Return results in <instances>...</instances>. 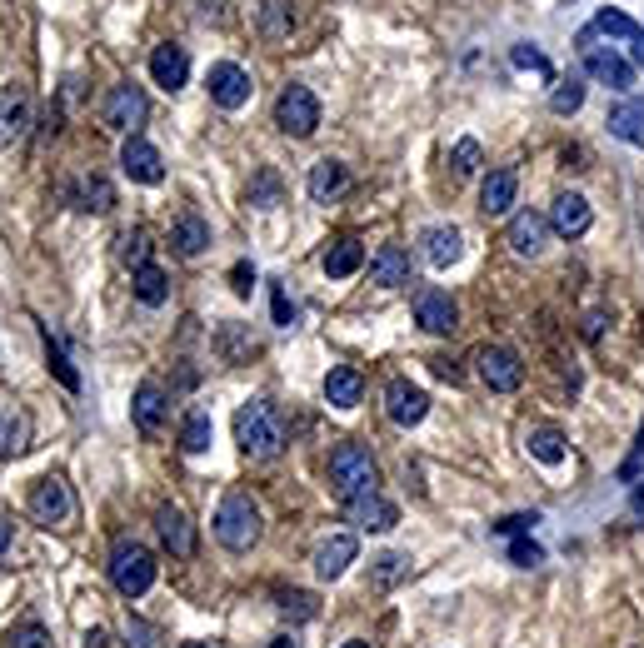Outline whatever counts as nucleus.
<instances>
[{
  "instance_id": "28",
  "label": "nucleus",
  "mask_w": 644,
  "mask_h": 648,
  "mask_svg": "<svg viewBox=\"0 0 644 648\" xmlns=\"http://www.w3.org/2000/svg\"><path fill=\"white\" fill-rule=\"evenodd\" d=\"M360 260H365L360 240H335V245L325 250V275H330V280H345V275L360 270Z\"/></svg>"
},
{
  "instance_id": "42",
  "label": "nucleus",
  "mask_w": 644,
  "mask_h": 648,
  "mask_svg": "<svg viewBox=\"0 0 644 648\" xmlns=\"http://www.w3.org/2000/svg\"><path fill=\"white\" fill-rule=\"evenodd\" d=\"M510 60H515L520 70H540V75H550V60H545L535 45H515V50H510Z\"/></svg>"
},
{
  "instance_id": "18",
  "label": "nucleus",
  "mask_w": 644,
  "mask_h": 648,
  "mask_svg": "<svg viewBox=\"0 0 644 648\" xmlns=\"http://www.w3.org/2000/svg\"><path fill=\"white\" fill-rule=\"evenodd\" d=\"M370 280H375V285H385V290L410 285V255H405L400 245H380V250H375V260H370Z\"/></svg>"
},
{
  "instance_id": "25",
  "label": "nucleus",
  "mask_w": 644,
  "mask_h": 648,
  "mask_svg": "<svg viewBox=\"0 0 644 648\" xmlns=\"http://www.w3.org/2000/svg\"><path fill=\"white\" fill-rule=\"evenodd\" d=\"M610 135H620L625 145H644V100H625L610 110Z\"/></svg>"
},
{
  "instance_id": "24",
  "label": "nucleus",
  "mask_w": 644,
  "mask_h": 648,
  "mask_svg": "<svg viewBox=\"0 0 644 648\" xmlns=\"http://www.w3.org/2000/svg\"><path fill=\"white\" fill-rule=\"evenodd\" d=\"M165 409H170V404H165V389H160L155 379H145V384L135 389V424H140L145 434H155V429L165 424Z\"/></svg>"
},
{
  "instance_id": "32",
  "label": "nucleus",
  "mask_w": 644,
  "mask_h": 648,
  "mask_svg": "<svg viewBox=\"0 0 644 648\" xmlns=\"http://www.w3.org/2000/svg\"><path fill=\"white\" fill-rule=\"evenodd\" d=\"M20 130H25V95H0V145H10V140H20Z\"/></svg>"
},
{
  "instance_id": "46",
  "label": "nucleus",
  "mask_w": 644,
  "mask_h": 648,
  "mask_svg": "<svg viewBox=\"0 0 644 648\" xmlns=\"http://www.w3.org/2000/svg\"><path fill=\"white\" fill-rule=\"evenodd\" d=\"M275 324H285V329L295 324V305L285 300V290H275Z\"/></svg>"
},
{
  "instance_id": "23",
  "label": "nucleus",
  "mask_w": 644,
  "mask_h": 648,
  "mask_svg": "<svg viewBox=\"0 0 644 648\" xmlns=\"http://www.w3.org/2000/svg\"><path fill=\"white\" fill-rule=\"evenodd\" d=\"M360 394H365V379H360L350 364H340V369H330V374H325V399H330L335 409H355V404H360Z\"/></svg>"
},
{
  "instance_id": "15",
  "label": "nucleus",
  "mask_w": 644,
  "mask_h": 648,
  "mask_svg": "<svg viewBox=\"0 0 644 648\" xmlns=\"http://www.w3.org/2000/svg\"><path fill=\"white\" fill-rule=\"evenodd\" d=\"M355 549H360V544H355L350 534H330V539L315 549V574H320V579H340V574L355 564Z\"/></svg>"
},
{
  "instance_id": "6",
  "label": "nucleus",
  "mask_w": 644,
  "mask_h": 648,
  "mask_svg": "<svg viewBox=\"0 0 644 648\" xmlns=\"http://www.w3.org/2000/svg\"><path fill=\"white\" fill-rule=\"evenodd\" d=\"M30 514L40 519V524H65L70 514H75V499H70V484L65 479H40L35 489H30Z\"/></svg>"
},
{
  "instance_id": "7",
  "label": "nucleus",
  "mask_w": 644,
  "mask_h": 648,
  "mask_svg": "<svg viewBox=\"0 0 644 648\" xmlns=\"http://www.w3.org/2000/svg\"><path fill=\"white\" fill-rule=\"evenodd\" d=\"M385 414H390L400 429H410V424H420V419L430 414V394L415 389L410 379H390V389H385Z\"/></svg>"
},
{
  "instance_id": "35",
  "label": "nucleus",
  "mask_w": 644,
  "mask_h": 648,
  "mask_svg": "<svg viewBox=\"0 0 644 648\" xmlns=\"http://www.w3.org/2000/svg\"><path fill=\"white\" fill-rule=\"evenodd\" d=\"M75 200H80V210H95V215H105V210L115 205V190H110L100 175H90V180H80Z\"/></svg>"
},
{
  "instance_id": "38",
  "label": "nucleus",
  "mask_w": 644,
  "mask_h": 648,
  "mask_svg": "<svg viewBox=\"0 0 644 648\" xmlns=\"http://www.w3.org/2000/svg\"><path fill=\"white\" fill-rule=\"evenodd\" d=\"M550 105H555V115H575V110L585 105V85H580V80H565V85L550 95Z\"/></svg>"
},
{
  "instance_id": "51",
  "label": "nucleus",
  "mask_w": 644,
  "mask_h": 648,
  "mask_svg": "<svg viewBox=\"0 0 644 648\" xmlns=\"http://www.w3.org/2000/svg\"><path fill=\"white\" fill-rule=\"evenodd\" d=\"M635 60H640V65H644V30H640V35H635Z\"/></svg>"
},
{
  "instance_id": "48",
  "label": "nucleus",
  "mask_w": 644,
  "mask_h": 648,
  "mask_svg": "<svg viewBox=\"0 0 644 648\" xmlns=\"http://www.w3.org/2000/svg\"><path fill=\"white\" fill-rule=\"evenodd\" d=\"M250 285H255V270H250V265H235V290L250 295Z\"/></svg>"
},
{
  "instance_id": "54",
  "label": "nucleus",
  "mask_w": 644,
  "mask_h": 648,
  "mask_svg": "<svg viewBox=\"0 0 644 648\" xmlns=\"http://www.w3.org/2000/svg\"><path fill=\"white\" fill-rule=\"evenodd\" d=\"M180 648H205V644H180Z\"/></svg>"
},
{
  "instance_id": "39",
  "label": "nucleus",
  "mask_w": 644,
  "mask_h": 648,
  "mask_svg": "<svg viewBox=\"0 0 644 648\" xmlns=\"http://www.w3.org/2000/svg\"><path fill=\"white\" fill-rule=\"evenodd\" d=\"M450 165H455V175H460V180H465V175H475V170H480V145H475V140H460V145H455V155H450Z\"/></svg>"
},
{
  "instance_id": "41",
  "label": "nucleus",
  "mask_w": 644,
  "mask_h": 648,
  "mask_svg": "<svg viewBox=\"0 0 644 648\" xmlns=\"http://www.w3.org/2000/svg\"><path fill=\"white\" fill-rule=\"evenodd\" d=\"M285 619H315V594H280Z\"/></svg>"
},
{
  "instance_id": "27",
  "label": "nucleus",
  "mask_w": 644,
  "mask_h": 648,
  "mask_svg": "<svg viewBox=\"0 0 644 648\" xmlns=\"http://www.w3.org/2000/svg\"><path fill=\"white\" fill-rule=\"evenodd\" d=\"M170 245H175L180 255H200V250L210 245V225H205L200 215H180L175 230H170Z\"/></svg>"
},
{
  "instance_id": "47",
  "label": "nucleus",
  "mask_w": 644,
  "mask_h": 648,
  "mask_svg": "<svg viewBox=\"0 0 644 648\" xmlns=\"http://www.w3.org/2000/svg\"><path fill=\"white\" fill-rule=\"evenodd\" d=\"M400 569H405V559H400V554H385V559H380V579H385V584H390V579H400Z\"/></svg>"
},
{
  "instance_id": "5",
  "label": "nucleus",
  "mask_w": 644,
  "mask_h": 648,
  "mask_svg": "<svg viewBox=\"0 0 644 648\" xmlns=\"http://www.w3.org/2000/svg\"><path fill=\"white\" fill-rule=\"evenodd\" d=\"M275 125H280L285 135H295V140L315 135V125H320V100H315L305 85H290V90L275 100Z\"/></svg>"
},
{
  "instance_id": "49",
  "label": "nucleus",
  "mask_w": 644,
  "mask_h": 648,
  "mask_svg": "<svg viewBox=\"0 0 644 648\" xmlns=\"http://www.w3.org/2000/svg\"><path fill=\"white\" fill-rule=\"evenodd\" d=\"M435 374L450 379V384H460V364H450V359H435Z\"/></svg>"
},
{
  "instance_id": "20",
  "label": "nucleus",
  "mask_w": 644,
  "mask_h": 648,
  "mask_svg": "<svg viewBox=\"0 0 644 648\" xmlns=\"http://www.w3.org/2000/svg\"><path fill=\"white\" fill-rule=\"evenodd\" d=\"M150 75H155V85L180 90V85H185V75H190L185 50H180V45H155V55H150Z\"/></svg>"
},
{
  "instance_id": "10",
  "label": "nucleus",
  "mask_w": 644,
  "mask_h": 648,
  "mask_svg": "<svg viewBox=\"0 0 644 648\" xmlns=\"http://www.w3.org/2000/svg\"><path fill=\"white\" fill-rule=\"evenodd\" d=\"M585 70H590L600 85H610V90H630V85H635L630 60H620L610 45H590V40H585Z\"/></svg>"
},
{
  "instance_id": "8",
  "label": "nucleus",
  "mask_w": 644,
  "mask_h": 648,
  "mask_svg": "<svg viewBox=\"0 0 644 648\" xmlns=\"http://www.w3.org/2000/svg\"><path fill=\"white\" fill-rule=\"evenodd\" d=\"M210 100H215L220 110H240V105L250 100V75H245L235 60L210 65Z\"/></svg>"
},
{
  "instance_id": "2",
  "label": "nucleus",
  "mask_w": 644,
  "mask_h": 648,
  "mask_svg": "<svg viewBox=\"0 0 644 648\" xmlns=\"http://www.w3.org/2000/svg\"><path fill=\"white\" fill-rule=\"evenodd\" d=\"M330 484H335V494H340L345 504H355V499H365V494H380V469H375L370 449L340 444V449L330 454Z\"/></svg>"
},
{
  "instance_id": "36",
  "label": "nucleus",
  "mask_w": 644,
  "mask_h": 648,
  "mask_svg": "<svg viewBox=\"0 0 644 648\" xmlns=\"http://www.w3.org/2000/svg\"><path fill=\"white\" fill-rule=\"evenodd\" d=\"M120 260H125V265H135V270H145V265H150V240H145V230L120 235Z\"/></svg>"
},
{
  "instance_id": "21",
  "label": "nucleus",
  "mask_w": 644,
  "mask_h": 648,
  "mask_svg": "<svg viewBox=\"0 0 644 648\" xmlns=\"http://www.w3.org/2000/svg\"><path fill=\"white\" fill-rule=\"evenodd\" d=\"M545 235H550V220L535 215V210H525V215L510 220V245H515V255H540V250H545Z\"/></svg>"
},
{
  "instance_id": "30",
  "label": "nucleus",
  "mask_w": 644,
  "mask_h": 648,
  "mask_svg": "<svg viewBox=\"0 0 644 648\" xmlns=\"http://www.w3.org/2000/svg\"><path fill=\"white\" fill-rule=\"evenodd\" d=\"M25 434H30L25 414H20L15 404H0V459L15 454V449H25Z\"/></svg>"
},
{
  "instance_id": "26",
  "label": "nucleus",
  "mask_w": 644,
  "mask_h": 648,
  "mask_svg": "<svg viewBox=\"0 0 644 648\" xmlns=\"http://www.w3.org/2000/svg\"><path fill=\"white\" fill-rule=\"evenodd\" d=\"M340 190H345V165H340V160H320V165L310 170V200H315V205H330Z\"/></svg>"
},
{
  "instance_id": "44",
  "label": "nucleus",
  "mask_w": 644,
  "mask_h": 648,
  "mask_svg": "<svg viewBox=\"0 0 644 648\" xmlns=\"http://www.w3.org/2000/svg\"><path fill=\"white\" fill-rule=\"evenodd\" d=\"M535 524H540V514H510V519H500L495 529H500V534H515V539H520V534H530Z\"/></svg>"
},
{
  "instance_id": "13",
  "label": "nucleus",
  "mask_w": 644,
  "mask_h": 648,
  "mask_svg": "<svg viewBox=\"0 0 644 648\" xmlns=\"http://www.w3.org/2000/svg\"><path fill=\"white\" fill-rule=\"evenodd\" d=\"M480 379H485L490 389L510 394V389H520L525 369H520V359H515L510 349H485V354H480Z\"/></svg>"
},
{
  "instance_id": "33",
  "label": "nucleus",
  "mask_w": 644,
  "mask_h": 648,
  "mask_svg": "<svg viewBox=\"0 0 644 648\" xmlns=\"http://www.w3.org/2000/svg\"><path fill=\"white\" fill-rule=\"evenodd\" d=\"M165 295H170V280H165L155 265L135 270V300H140V305H165Z\"/></svg>"
},
{
  "instance_id": "11",
  "label": "nucleus",
  "mask_w": 644,
  "mask_h": 648,
  "mask_svg": "<svg viewBox=\"0 0 644 648\" xmlns=\"http://www.w3.org/2000/svg\"><path fill=\"white\" fill-rule=\"evenodd\" d=\"M120 170H125L130 180H140V185H155V180L165 175L160 150H155L150 140H140V135H130V140H125V150H120Z\"/></svg>"
},
{
  "instance_id": "37",
  "label": "nucleus",
  "mask_w": 644,
  "mask_h": 648,
  "mask_svg": "<svg viewBox=\"0 0 644 648\" xmlns=\"http://www.w3.org/2000/svg\"><path fill=\"white\" fill-rule=\"evenodd\" d=\"M45 359H50V374H55V379H60L65 389H80V374L70 369V359L60 354V344H55L50 334H45Z\"/></svg>"
},
{
  "instance_id": "4",
  "label": "nucleus",
  "mask_w": 644,
  "mask_h": 648,
  "mask_svg": "<svg viewBox=\"0 0 644 648\" xmlns=\"http://www.w3.org/2000/svg\"><path fill=\"white\" fill-rule=\"evenodd\" d=\"M215 539L235 554H245L255 539H260V509L250 504V494H230L220 509H215Z\"/></svg>"
},
{
  "instance_id": "43",
  "label": "nucleus",
  "mask_w": 644,
  "mask_h": 648,
  "mask_svg": "<svg viewBox=\"0 0 644 648\" xmlns=\"http://www.w3.org/2000/svg\"><path fill=\"white\" fill-rule=\"evenodd\" d=\"M10 644H15V648H50V639H45V629H40V624H20V629L10 634Z\"/></svg>"
},
{
  "instance_id": "22",
  "label": "nucleus",
  "mask_w": 644,
  "mask_h": 648,
  "mask_svg": "<svg viewBox=\"0 0 644 648\" xmlns=\"http://www.w3.org/2000/svg\"><path fill=\"white\" fill-rule=\"evenodd\" d=\"M415 320L425 324L430 334H450V329H455V300L440 295V290H425V295L415 300Z\"/></svg>"
},
{
  "instance_id": "40",
  "label": "nucleus",
  "mask_w": 644,
  "mask_h": 648,
  "mask_svg": "<svg viewBox=\"0 0 644 648\" xmlns=\"http://www.w3.org/2000/svg\"><path fill=\"white\" fill-rule=\"evenodd\" d=\"M510 559H515L520 569H535V564H545V549H540L535 539H525V534H520V539L510 544Z\"/></svg>"
},
{
  "instance_id": "19",
  "label": "nucleus",
  "mask_w": 644,
  "mask_h": 648,
  "mask_svg": "<svg viewBox=\"0 0 644 648\" xmlns=\"http://www.w3.org/2000/svg\"><path fill=\"white\" fill-rule=\"evenodd\" d=\"M350 519H355L360 529H370V534H385V529L400 524V509H395L390 499H380V494H365V499L350 504Z\"/></svg>"
},
{
  "instance_id": "12",
  "label": "nucleus",
  "mask_w": 644,
  "mask_h": 648,
  "mask_svg": "<svg viewBox=\"0 0 644 648\" xmlns=\"http://www.w3.org/2000/svg\"><path fill=\"white\" fill-rule=\"evenodd\" d=\"M155 534L165 539L170 554H180V559L195 554V529H190V519H185L175 504H160V509H155Z\"/></svg>"
},
{
  "instance_id": "52",
  "label": "nucleus",
  "mask_w": 644,
  "mask_h": 648,
  "mask_svg": "<svg viewBox=\"0 0 644 648\" xmlns=\"http://www.w3.org/2000/svg\"><path fill=\"white\" fill-rule=\"evenodd\" d=\"M270 648H295V644H290V639H275V644H270Z\"/></svg>"
},
{
  "instance_id": "29",
  "label": "nucleus",
  "mask_w": 644,
  "mask_h": 648,
  "mask_svg": "<svg viewBox=\"0 0 644 648\" xmlns=\"http://www.w3.org/2000/svg\"><path fill=\"white\" fill-rule=\"evenodd\" d=\"M525 444H530V454H535L540 464H560V459H565V434H560L555 424H535V429L525 434Z\"/></svg>"
},
{
  "instance_id": "45",
  "label": "nucleus",
  "mask_w": 644,
  "mask_h": 648,
  "mask_svg": "<svg viewBox=\"0 0 644 648\" xmlns=\"http://www.w3.org/2000/svg\"><path fill=\"white\" fill-rule=\"evenodd\" d=\"M640 464H644V424H640V439H635V449H630V459L620 464V479H635V474H640Z\"/></svg>"
},
{
  "instance_id": "14",
  "label": "nucleus",
  "mask_w": 644,
  "mask_h": 648,
  "mask_svg": "<svg viewBox=\"0 0 644 648\" xmlns=\"http://www.w3.org/2000/svg\"><path fill=\"white\" fill-rule=\"evenodd\" d=\"M515 190H520V175H515L510 165L490 170L485 185H480V210H485V215H505V210L515 205Z\"/></svg>"
},
{
  "instance_id": "53",
  "label": "nucleus",
  "mask_w": 644,
  "mask_h": 648,
  "mask_svg": "<svg viewBox=\"0 0 644 648\" xmlns=\"http://www.w3.org/2000/svg\"><path fill=\"white\" fill-rule=\"evenodd\" d=\"M345 648H370V644H360V639H355V644H345Z\"/></svg>"
},
{
  "instance_id": "17",
  "label": "nucleus",
  "mask_w": 644,
  "mask_h": 648,
  "mask_svg": "<svg viewBox=\"0 0 644 648\" xmlns=\"http://www.w3.org/2000/svg\"><path fill=\"white\" fill-rule=\"evenodd\" d=\"M425 260L435 265V270H450L460 255H465V240H460V230L455 225H435V230H425Z\"/></svg>"
},
{
  "instance_id": "3",
  "label": "nucleus",
  "mask_w": 644,
  "mask_h": 648,
  "mask_svg": "<svg viewBox=\"0 0 644 648\" xmlns=\"http://www.w3.org/2000/svg\"><path fill=\"white\" fill-rule=\"evenodd\" d=\"M110 584H115L125 599L150 594V584H155V554H150L145 544H135V539H120V544L110 549Z\"/></svg>"
},
{
  "instance_id": "50",
  "label": "nucleus",
  "mask_w": 644,
  "mask_h": 648,
  "mask_svg": "<svg viewBox=\"0 0 644 648\" xmlns=\"http://www.w3.org/2000/svg\"><path fill=\"white\" fill-rule=\"evenodd\" d=\"M5 549H10V519L0 514V554H5Z\"/></svg>"
},
{
  "instance_id": "1",
  "label": "nucleus",
  "mask_w": 644,
  "mask_h": 648,
  "mask_svg": "<svg viewBox=\"0 0 644 648\" xmlns=\"http://www.w3.org/2000/svg\"><path fill=\"white\" fill-rule=\"evenodd\" d=\"M285 439H290V424H285V414H280L270 399L240 404V414H235V444H240L245 454L275 459V454L285 449Z\"/></svg>"
},
{
  "instance_id": "34",
  "label": "nucleus",
  "mask_w": 644,
  "mask_h": 648,
  "mask_svg": "<svg viewBox=\"0 0 644 648\" xmlns=\"http://www.w3.org/2000/svg\"><path fill=\"white\" fill-rule=\"evenodd\" d=\"M595 35H610V40H635V35H640V25H635L625 10H610V5H605V10L595 15Z\"/></svg>"
},
{
  "instance_id": "16",
  "label": "nucleus",
  "mask_w": 644,
  "mask_h": 648,
  "mask_svg": "<svg viewBox=\"0 0 644 648\" xmlns=\"http://www.w3.org/2000/svg\"><path fill=\"white\" fill-rule=\"evenodd\" d=\"M550 225L565 235V240H580L590 230V200L585 195H560L555 210H550Z\"/></svg>"
},
{
  "instance_id": "31",
  "label": "nucleus",
  "mask_w": 644,
  "mask_h": 648,
  "mask_svg": "<svg viewBox=\"0 0 644 648\" xmlns=\"http://www.w3.org/2000/svg\"><path fill=\"white\" fill-rule=\"evenodd\" d=\"M210 439H215V424H210L205 409H195V414L185 419V429H180V449H185V454H205Z\"/></svg>"
},
{
  "instance_id": "9",
  "label": "nucleus",
  "mask_w": 644,
  "mask_h": 648,
  "mask_svg": "<svg viewBox=\"0 0 644 648\" xmlns=\"http://www.w3.org/2000/svg\"><path fill=\"white\" fill-rule=\"evenodd\" d=\"M145 110H150V105H145V90H140V85H115L110 100H105V125L130 135L135 125H145Z\"/></svg>"
}]
</instances>
